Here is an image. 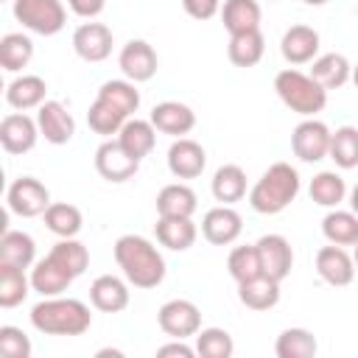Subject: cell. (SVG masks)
Returning a JSON list of instances; mask_svg holds the SVG:
<instances>
[{"label": "cell", "instance_id": "6da1fadb", "mask_svg": "<svg viewBox=\"0 0 358 358\" xmlns=\"http://www.w3.org/2000/svg\"><path fill=\"white\" fill-rule=\"evenodd\" d=\"M115 263L134 288H157L165 280V257L143 235H120L115 241Z\"/></svg>", "mask_w": 358, "mask_h": 358}, {"label": "cell", "instance_id": "7a4b0ae2", "mask_svg": "<svg viewBox=\"0 0 358 358\" xmlns=\"http://www.w3.org/2000/svg\"><path fill=\"white\" fill-rule=\"evenodd\" d=\"M31 324L45 336H81L92 324L90 305L73 296H42L31 308Z\"/></svg>", "mask_w": 358, "mask_h": 358}, {"label": "cell", "instance_id": "3957f363", "mask_svg": "<svg viewBox=\"0 0 358 358\" xmlns=\"http://www.w3.org/2000/svg\"><path fill=\"white\" fill-rule=\"evenodd\" d=\"M299 193V173L288 162H274L263 171V176L249 190V204L260 215L282 213Z\"/></svg>", "mask_w": 358, "mask_h": 358}, {"label": "cell", "instance_id": "277c9868", "mask_svg": "<svg viewBox=\"0 0 358 358\" xmlns=\"http://www.w3.org/2000/svg\"><path fill=\"white\" fill-rule=\"evenodd\" d=\"M274 90L280 101L302 117H316L327 106V90L310 73H302L296 67L280 70L274 76Z\"/></svg>", "mask_w": 358, "mask_h": 358}, {"label": "cell", "instance_id": "5b68a950", "mask_svg": "<svg viewBox=\"0 0 358 358\" xmlns=\"http://www.w3.org/2000/svg\"><path fill=\"white\" fill-rule=\"evenodd\" d=\"M11 11H14V20L22 22V28L39 36H53L67 22V11L62 0H14Z\"/></svg>", "mask_w": 358, "mask_h": 358}, {"label": "cell", "instance_id": "8992f818", "mask_svg": "<svg viewBox=\"0 0 358 358\" xmlns=\"http://www.w3.org/2000/svg\"><path fill=\"white\" fill-rule=\"evenodd\" d=\"M6 204L20 218H36L45 215V210L50 207V190L34 176H20L8 185Z\"/></svg>", "mask_w": 358, "mask_h": 358}, {"label": "cell", "instance_id": "52a82bcc", "mask_svg": "<svg viewBox=\"0 0 358 358\" xmlns=\"http://www.w3.org/2000/svg\"><path fill=\"white\" fill-rule=\"evenodd\" d=\"M157 322L171 338H190L201 330V310L190 299H168L157 310Z\"/></svg>", "mask_w": 358, "mask_h": 358}, {"label": "cell", "instance_id": "ba28073f", "mask_svg": "<svg viewBox=\"0 0 358 358\" xmlns=\"http://www.w3.org/2000/svg\"><path fill=\"white\" fill-rule=\"evenodd\" d=\"M330 134L333 131L322 120L305 117L291 131V151H294V157H299L302 162H319V159H324L327 151H330Z\"/></svg>", "mask_w": 358, "mask_h": 358}, {"label": "cell", "instance_id": "9c48e42d", "mask_svg": "<svg viewBox=\"0 0 358 358\" xmlns=\"http://www.w3.org/2000/svg\"><path fill=\"white\" fill-rule=\"evenodd\" d=\"M95 171L106 179V182H129L137 171H140V159L131 157L120 140H103L95 148Z\"/></svg>", "mask_w": 358, "mask_h": 358}, {"label": "cell", "instance_id": "30bf717a", "mask_svg": "<svg viewBox=\"0 0 358 358\" xmlns=\"http://www.w3.org/2000/svg\"><path fill=\"white\" fill-rule=\"evenodd\" d=\"M39 137L36 117H28L25 112H11L0 120V145L6 154H28Z\"/></svg>", "mask_w": 358, "mask_h": 358}, {"label": "cell", "instance_id": "8fae6325", "mask_svg": "<svg viewBox=\"0 0 358 358\" xmlns=\"http://www.w3.org/2000/svg\"><path fill=\"white\" fill-rule=\"evenodd\" d=\"M117 64H120V73L129 81L143 84V81H151L157 76L159 59H157V50L145 39H131V42L123 45V50L117 56Z\"/></svg>", "mask_w": 358, "mask_h": 358}, {"label": "cell", "instance_id": "7c38bea8", "mask_svg": "<svg viewBox=\"0 0 358 358\" xmlns=\"http://www.w3.org/2000/svg\"><path fill=\"white\" fill-rule=\"evenodd\" d=\"M243 232V218L232 204H218L204 213L201 218V235L215 243V246H229L241 238Z\"/></svg>", "mask_w": 358, "mask_h": 358}, {"label": "cell", "instance_id": "4fadbf2b", "mask_svg": "<svg viewBox=\"0 0 358 358\" xmlns=\"http://www.w3.org/2000/svg\"><path fill=\"white\" fill-rule=\"evenodd\" d=\"M73 280H76V274L59 257H53L50 252L42 260H36L34 268H31V288L36 294H42V296H59V294H64L73 285Z\"/></svg>", "mask_w": 358, "mask_h": 358}, {"label": "cell", "instance_id": "5bb4252c", "mask_svg": "<svg viewBox=\"0 0 358 358\" xmlns=\"http://www.w3.org/2000/svg\"><path fill=\"white\" fill-rule=\"evenodd\" d=\"M36 123H39V134L50 145H64L76 134V120L62 101H45L36 109Z\"/></svg>", "mask_w": 358, "mask_h": 358}, {"label": "cell", "instance_id": "9a60e30c", "mask_svg": "<svg viewBox=\"0 0 358 358\" xmlns=\"http://www.w3.org/2000/svg\"><path fill=\"white\" fill-rule=\"evenodd\" d=\"M257 252H260V266H263V274L282 282L288 274H291V266H294V249L288 243V238L271 232V235H263L257 243Z\"/></svg>", "mask_w": 358, "mask_h": 358}, {"label": "cell", "instance_id": "2e32d148", "mask_svg": "<svg viewBox=\"0 0 358 358\" xmlns=\"http://www.w3.org/2000/svg\"><path fill=\"white\" fill-rule=\"evenodd\" d=\"M316 271L327 285L344 288L355 280V260L344 246L330 243V246H322L316 252Z\"/></svg>", "mask_w": 358, "mask_h": 358}, {"label": "cell", "instance_id": "e0dca14e", "mask_svg": "<svg viewBox=\"0 0 358 358\" xmlns=\"http://www.w3.org/2000/svg\"><path fill=\"white\" fill-rule=\"evenodd\" d=\"M73 50L84 62H103L112 53V31L103 22H81L73 31Z\"/></svg>", "mask_w": 358, "mask_h": 358}, {"label": "cell", "instance_id": "ac0fdd59", "mask_svg": "<svg viewBox=\"0 0 358 358\" xmlns=\"http://www.w3.org/2000/svg\"><path fill=\"white\" fill-rule=\"evenodd\" d=\"M207 165V151L190 140V137H176L168 148V171L176 176V179H196L201 176Z\"/></svg>", "mask_w": 358, "mask_h": 358}, {"label": "cell", "instance_id": "d6986e66", "mask_svg": "<svg viewBox=\"0 0 358 358\" xmlns=\"http://www.w3.org/2000/svg\"><path fill=\"white\" fill-rule=\"evenodd\" d=\"M319 31L310 25H291L280 39V53L288 64H308L319 56Z\"/></svg>", "mask_w": 358, "mask_h": 358}, {"label": "cell", "instance_id": "ffe728a7", "mask_svg": "<svg viewBox=\"0 0 358 358\" xmlns=\"http://www.w3.org/2000/svg\"><path fill=\"white\" fill-rule=\"evenodd\" d=\"M157 131L162 134H171V137H185L193 131L196 126V112L187 106V103H179V101H162L151 109V117Z\"/></svg>", "mask_w": 358, "mask_h": 358}, {"label": "cell", "instance_id": "44dd1931", "mask_svg": "<svg viewBox=\"0 0 358 358\" xmlns=\"http://www.w3.org/2000/svg\"><path fill=\"white\" fill-rule=\"evenodd\" d=\"M90 302L92 308L103 313H120L129 308V280H120L115 274H101L90 285Z\"/></svg>", "mask_w": 358, "mask_h": 358}, {"label": "cell", "instance_id": "7402d4cb", "mask_svg": "<svg viewBox=\"0 0 358 358\" xmlns=\"http://www.w3.org/2000/svg\"><path fill=\"white\" fill-rule=\"evenodd\" d=\"M48 84L42 76H17L14 81H8L6 87V101L11 109L17 112H28V109H39L48 98Z\"/></svg>", "mask_w": 358, "mask_h": 358}, {"label": "cell", "instance_id": "603a6c76", "mask_svg": "<svg viewBox=\"0 0 358 358\" xmlns=\"http://www.w3.org/2000/svg\"><path fill=\"white\" fill-rule=\"evenodd\" d=\"M154 232H157V241L171 252L190 249L196 243V235H199L193 218H173V215H159L154 224Z\"/></svg>", "mask_w": 358, "mask_h": 358}, {"label": "cell", "instance_id": "cb8c5ba5", "mask_svg": "<svg viewBox=\"0 0 358 358\" xmlns=\"http://www.w3.org/2000/svg\"><path fill=\"white\" fill-rule=\"evenodd\" d=\"M260 3L257 0H224L221 6V22L229 31V36L235 34H246V31H260Z\"/></svg>", "mask_w": 358, "mask_h": 358}, {"label": "cell", "instance_id": "d4e9b609", "mask_svg": "<svg viewBox=\"0 0 358 358\" xmlns=\"http://www.w3.org/2000/svg\"><path fill=\"white\" fill-rule=\"evenodd\" d=\"M196 207H199V199H196L193 187H187V185H182V182L165 185V187L157 193V215L193 218Z\"/></svg>", "mask_w": 358, "mask_h": 358}, {"label": "cell", "instance_id": "484cf974", "mask_svg": "<svg viewBox=\"0 0 358 358\" xmlns=\"http://www.w3.org/2000/svg\"><path fill=\"white\" fill-rule=\"evenodd\" d=\"M0 263L28 268L36 263V243L22 229H6L0 235Z\"/></svg>", "mask_w": 358, "mask_h": 358}, {"label": "cell", "instance_id": "4316f807", "mask_svg": "<svg viewBox=\"0 0 358 358\" xmlns=\"http://www.w3.org/2000/svg\"><path fill=\"white\" fill-rule=\"evenodd\" d=\"M238 299L249 310H268L280 302V282L266 274L252 277L246 282H238Z\"/></svg>", "mask_w": 358, "mask_h": 358}, {"label": "cell", "instance_id": "83f0119b", "mask_svg": "<svg viewBox=\"0 0 358 358\" xmlns=\"http://www.w3.org/2000/svg\"><path fill=\"white\" fill-rule=\"evenodd\" d=\"M310 76L330 92V90L344 87V84L352 78V64L347 62L344 53H322V56L313 59Z\"/></svg>", "mask_w": 358, "mask_h": 358}, {"label": "cell", "instance_id": "f1b7e54d", "mask_svg": "<svg viewBox=\"0 0 358 358\" xmlns=\"http://www.w3.org/2000/svg\"><path fill=\"white\" fill-rule=\"evenodd\" d=\"M117 140H120V145H123L131 157L143 159V157H148V154L154 151V145H157V129H154L151 120L129 117V120L123 123V129L117 131Z\"/></svg>", "mask_w": 358, "mask_h": 358}, {"label": "cell", "instance_id": "f546056e", "mask_svg": "<svg viewBox=\"0 0 358 358\" xmlns=\"http://www.w3.org/2000/svg\"><path fill=\"white\" fill-rule=\"evenodd\" d=\"M322 235L327 238V243L336 246H355L358 243V215L352 210H338L333 207L324 218H322Z\"/></svg>", "mask_w": 358, "mask_h": 358}, {"label": "cell", "instance_id": "4dcf8cb0", "mask_svg": "<svg viewBox=\"0 0 358 358\" xmlns=\"http://www.w3.org/2000/svg\"><path fill=\"white\" fill-rule=\"evenodd\" d=\"M210 190L215 196V201L221 204H235L246 196V171L241 165H221L210 182Z\"/></svg>", "mask_w": 358, "mask_h": 358}, {"label": "cell", "instance_id": "1f68e13d", "mask_svg": "<svg viewBox=\"0 0 358 358\" xmlns=\"http://www.w3.org/2000/svg\"><path fill=\"white\" fill-rule=\"evenodd\" d=\"M266 53V39L260 31H246V34H235L229 36L227 45V56L235 67H255Z\"/></svg>", "mask_w": 358, "mask_h": 358}, {"label": "cell", "instance_id": "d6a6232c", "mask_svg": "<svg viewBox=\"0 0 358 358\" xmlns=\"http://www.w3.org/2000/svg\"><path fill=\"white\" fill-rule=\"evenodd\" d=\"M126 120H129V115H126L123 109H117L115 103H109V101H103V98H98V95H95V101H92L90 109H87V126H90L95 134H101V137L117 134Z\"/></svg>", "mask_w": 358, "mask_h": 358}, {"label": "cell", "instance_id": "836d02e7", "mask_svg": "<svg viewBox=\"0 0 358 358\" xmlns=\"http://www.w3.org/2000/svg\"><path fill=\"white\" fill-rule=\"evenodd\" d=\"M310 201L319 204V207H338L347 196V182L336 173V171H319L313 179H310Z\"/></svg>", "mask_w": 358, "mask_h": 358}, {"label": "cell", "instance_id": "e575fe53", "mask_svg": "<svg viewBox=\"0 0 358 358\" xmlns=\"http://www.w3.org/2000/svg\"><path fill=\"white\" fill-rule=\"evenodd\" d=\"M81 224H84V218L76 204L50 201V207L45 210V227L59 238H76L81 232Z\"/></svg>", "mask_w": 358, "mask_h": 358}, {"label": "cell", "instance_id": "d590c367", "mask_svg": "<svg viewBox=\"0 0 358 358\" xmlns=\"http://www.w3.org/2000/svg\"><path fill=\"white\" fill-rule=\"evenodd\" d=\"M319 350L316 344V336L305 327H288L277 336V344H274V352L277 358H313Z\"/></svg>", "mask_w": 358, "mask_h": 358}, {"label": "cell", "instance_id": "8d00e7d4", "mask_svg": "<svg viewBox=\"0 0 358 358\" xmlns=\"http://www.w3.org/2000/svg\"><path fill=\"white\" fill-rule=\"evenodd\" d=\"M34 56V42L25 34H6L0 39V67L6 73H20Z\"/></svg>", "mask_w": 358, "mask_h": 358}, {"label": "cell", "instance_id": "74e56055", "mask_svg": "<svg viewBox=\"0 0 358 358\" xmlns=\"http://www.w3.org/2000/svg\"><path fill=\"white\" fill-rule=\"evenodd\" d=\"M31 288V277H25V268L0 263V305L3 308H17Z\"/></svg>", "mask_w": 358, "mask_h": 358}, {"label": "cell", "instance_id": "f35d334b", "mask_svg": "<svg viewBox=\"0 0 358 358\" xmlns=\"http://www.w3.org/2000/svg\"><path fill=\"white\" fill-rule=\"evenodd\" d=\"M327 157L338 168H344V171L355 168L358 165V129L355 126H338L330 134V151H327Z\"/></svg>", "mask_w": 358, "mask_h": 358}, {"label": "cell", "instance_id": "ab89813d", "mask_svg": "<svg viewBox=\"0 0 358 358\" xmlns=\"http://www.w3.org/2000/svg\"><path fill=\"white\" fill-rule=\"evenodd\" d=\"M227 271L235 282H246L252 277H260L263 274V266H260V252L255 243H246V246H235L227 257Z\"/></svg>", "mask_w": 358, "mask_h": 358}, {"label": "cell", "instance_id": "60d3db41", "mask_svg": "<svg viewBox=\"0 0 358 358\" xmlns=\"http://www.w3.org/2000/svg\"><path fill=\"white\" fill-rule=\"evenodd\" d=\"M98 98L115 103V106L123 109L129 117L140 109V90H137L134 81H129V78H112V81H103L101 90H98Z\"/></svg>", "mask_w": 358, "mask_h": 358}, {"label": "cell", "instance_id": "b9f144b4", "mask_svg": "<svg viewBox=\"0 0 358 358\" xmlns=\"http://www.w3.org/2000/svg\"><path fill=\"white\" fill-rule=\"evenodd\" d=\"M235 352V341L224 327H201L196 333V355L201 358H229Z\"/></svg>", "mask_w": 358, "mask_h": 358}, {"label": "cell", "instance_id": "7bdbcfd3", "mask_svg": "<svg viewBox=\"0 0 358 358\" xmlns=\"http://www.w3.org/2000/svg\"><path fill=\"white\" fill-rule=\"evenodd\" d=\"M50 255L59 257L76 277H81V274L87 271V266H90V252H87V246H84L81 241H76V238H62V241L50 249Z\"/></svg>", "mask_w": 358, "mask_h": 358}, {"label": "cell", "instance_id": "ee69618b", "mask_svg": "<svg viewBox=\"0 0 358 358\" xmlns=\"http://www.w3.org/2000/svg\"><path fill=\"white\" fill-rule=\"evenodd\" d=\"M0 355L3 358H31L28 336L14 324H3L0 327Z\"/></svg>", "mask_w": 358, "mask_h": 358}, {"label": "cell", "instance_id": "f6af8a7d", "mask_svg": "<svg viewBox=\"0 0 358 358\" xmlns=\"http://www.w3.org/2000/svg\"><path fill=\"white\" fill-rule=\"evenodd\" d=\"M182 8L193 20H210V17L221 14V0H182Z\"/></svg>", "mask_w": 358, "mask_h": 358}, {"label": "cell", "instance_id": "bcb514c9", "mask_svg": "<svg viewBox=\"0 0 358 358\" xmlns=\"http://www.w3.org/2000/svg\"><path fill=\"white\" fill-rule=\"evenodd\" d=\"M196 355V347H187L185 338H173L171 344H162L157 350V358H193Z\"/></svg>", "mask_w": 358, "mask_h": 358}, {"label": "cell", "instance_id": "7dc6e473", "mask_svg": "<svg viewBox=\"0 0 358 358\" xmlns=\"http://www.w3.org/2000/svg\"><path fill=\"white\" fill-rule=\"evenodd\" d=\"M67 6H70L73 14H78L84 20H92V17H98L103 11L106 0H67Z\"/></svg>", "mask_w": 358, "mask_h": 358}, {"label": "cell", "instance_id": "c3c4849f", "mask_svg": "<svg viewBox=\"0 0 358 358\" xmlns=\"http://www.w3.org/2000/svg\"><path fill=\"white\" fill-rule=\"evenodd\" d=\"M106 355H112V358H123L120 350H98V358H106Z\"/></svg>", "mask_w": 358, "mask_h": 358}, {"label": "cell", "instance_id": "681fc988", "mask_svg": "<svg viewBox=\"0 0 358 358\" xmlns=\"http://www.w3.org/2000/svg\"><path fill=\"white\" fill-rule=\"evenodd\" d=\"M302 3H305V6H324L327 0H302Z\"/></svg>", "mask_w": 358, "mask_h": 358}, {"label": "cell", "instance_id": "f907efd6", "mask_svg": "<svg viewBox=\"0 0 358 358\" xmlns=\"http://www.w3.org/2000/svg\"><path fill=\"white\" fill-rule=\"evenodd\" d=\"M352 84L358 87V64H352Z\"/></svg>", "mask_w": 358, "mask_h": 358}, {"label": "cell", "instance_id": "816d5d0a", "mask_svg": "<svg viewBox=\"0 0 358 358\" xmlns=\"http://www.w3.org/2000/svg\"><path fill=\"white\" fill-rule=\"evenodd\" d=\"M352 260H355V271H358V243H355V252H352Z\"/></svg>", "mask_w": 358, "mask_h": 358}, {"label": "cell", "instance_id": "f5cc1de1", "mask_svg": "<svg viewBox=\"0 0 358 358\" xmlns=\"http://www.w3.org/2000/svg\"><path fill=\"white\" fill-rule=\"evenodd\" d=\"M268 3H274V0H268Z\"/></svg>", "mask_w": 358, "mask_h": 358}]
</instances>
